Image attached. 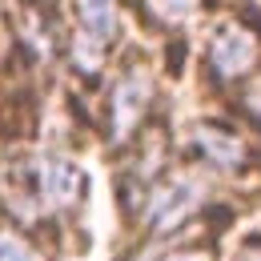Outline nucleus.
<instances>
[{"label": "nucleus", "mask_w": 261, "mask_h": 261, "mask_svg": "<svg viewBox=\"0 0 261 261\" xmlns=\"http://www.w3.org/2000/svg\"><path fill=\"white\" fill-rule=\"evenodd\" d=\"M29 189L36 193V201H44L53 209H72L85 193V177L65 157H44V161L29 165Z\"/></svg>", "instance_id": "1"}, {"label": "nucleus", "mask_w": 261, "mask_h": 261, "mask_svg": "<svg viewBox=\"0 0 261 261\" xmlns=\"http://www.w3.org/2000/svg\"><path fill=\"white\" fill-rule=\"evenodd\" d=\"M257 61V40L249 29H241V24H225V29H217L213 40H209V68L221 76V81H237V76H245L249 68Z\"/></svg>", "instance_id": "2"}, {"label": "nucleus", "mask_w": 261, "mask_h": 261, "mask_svg": "<svg viewBox=\"0 0 261 261\" xmlns=\"http://www.w3.org/2000/svg\"><path fill=\"white\" fill-rule=\"evenodd\" d=\"M197 189L193 181H185V177H177V181H165L157 193L149 197V209H145V221L153 233H169V229L185 225L189 221V213L197 209Z\"/></svg>", "instance_id": "3"}, {"label": "nucleus", "mask_w": 261, "mask_h": 261, "mask_svg": "<svg viewBox=\"0 0 261 261\" xmlns=\"http://www.w3.org/2000/svg\"><path fill=\"white\" fill-rule=\"evenodd\" d=\"M149 93H153V85H149L145 72H125L117 81V89L109 97V133H113V141H125L137 129V121L145 117Z\"/></svg>", "instance_id": "4"}, {"label": "nucleus", "mask_w": 261, "mask_h": 261, "mask_svg": "<svg viewBox=\"0 0 261 261\" xmlns=\"http://www.w3.org/2000/svg\"><path fill=\"white\" fill-rule=\"evenodd\" d=\"M189 141H193L197 153L209 165H217V169H241L245 157H249L245 153V141L229 125H221V121H197L193 129H189Z\"/></svg>", "instance_id": "5"}, {"label": "nucleus", "mask_w": 261, "mask_h": 261, "mask_svg": "<svg viewBox=\"0 0 261 261\" xmlns=\"http://www.w3.org/2000/svg\"><path fill=\"white\" fill-rule=\"evenodd\" d=\"M76 16L85 24V36L97 44L117 36V0H76Z\"/></svg>", "instance_id": "6"}, {"label": "nucleus", "mask_w": 261, "mask_h": 261, "mask_svg": "<svg viewBox=\"0 0 261 261\" xmlns=\"http://www.w3.org/2000/svg\"><path fill=\"white\" fill-rule=\"evenodd\" d=\"M0 261H40V257L33 253L29 241H20L12 233H0Z\"/></svg>", "instance_id": "7"}, {"label": "nucleus", "mask_w": 261, "mask_h": 261, "mask_svg": "<svg viewBox=\"0 0 261 261\" xmlns=\"http://www.w3.org/2000/svg\"><path fill=\"white\" fill-rule=\"evenodd\" d=\"M233 261H261V241H249V245H245Z\"/></svg>", "instance_id": "8"}, {"label": "nucleus", "mask_w": 261, "mask_h": 261, "mask_svg": "<svg viewBox=\"0 0 261 261\" xmlns=\"http://www.w3.org/2000/svg\"><path fill=\"white\" fill-rule=\"evenodd\" d=\"M165 4H169V8H173V12H189V8H193L197 0H165Z\"/></svg>", "instance_id": "9"}, {"label": "nucleus", "mask_w": 261, "mask_h": 261, "mask_svg": "<svg viewBox=\"0 0 261 261\" xmlns=\"http://www.w3.org/2000/svg\"><path fill=\"white\" fill-rule=\"evenodd\" d=\"M177 261H205V257H201V253H197V257H177Z\"/></svg>", "instance_id": "10"}]
</instances>
